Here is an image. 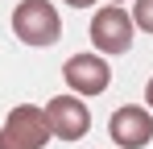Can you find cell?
I'll return each instance as SVG.
<instances>
[{
	"label": "cell",
	"mask_w": 153,
	"mask_h": 149,
	"mask_svg": "<svg viewBox=\"0 0 153 149\" xmlns=\"http://www.w3.org/2000/svg\"><path fill=\"white\" fill-rule=\"evenodd\" d=\"M13 33L25 46H54L62 37V17L50 0H21L13 8Z\"/></svg>",
	"instance_id": "cell-1"
},
{
	"label": "cell",
	"mask_w": 153,
	"mask_h": 149,
	"mask_svg": "<svg viewBox=\"0 0 153 149\" xmlns=\"http://www.w3.org/2000/svg\"><path fill=\"white\" fill-rule=\"evenodd\" d=\"M50 137L54 133H50V120H46V108L17 104L0 128V149H46Z\"/></svg>",
	"instance_id": "cell-2"
},
{
	"label": "cell",
	"mask_w": 153,
	"mask_h": 149,
	"mask_svg": "<svg viewBox=\"0 0 153 149\" xmlns=\"http://www.w3.org/2000/svg\"><path fill=\"white\" fill-rule=\"evenodd\" d=\"M132 33H137V25H132V13H124L120 4H103L95 8V17H91V46L100 50V54H128L132 50Z\"/></svg>",
	"instance_id": "cell-3"
},
{
	"label": "cell",
	"mask_w": 153,
	"mask_h": 149,
	"mask_svg": "<svg viewBox=\"0 0 153 149\" xmlns=\"http://www.w3.org/2000/svg\"><path fill=\"white\" fill-rule=\"evenodd\" d=\"M62 79H66L71 95H79V99L83 95H103L108 79H112V66H108L103 54H75V58H66Z\"/></svg>",
	"instance_id": "cell-4"
},
{
	"label": "cell",
	"mask_w": 153,
	"mask_h": 149,
	"mask_svg": "<svg viewBox=\"0 0 153 149\" xmlns=\"http://www.w3.org/2000/svg\"><path fill=\"white\" fill-rule=\"evenodd\" d=\"M46 120L58 141H83L91 133V112L79 95H54L46 104Z\"/></svg>",
	"instance_id": "cell-5"
},
{
	"label": "cell",
	"mask_w": 153,
	"mask_h": 149,
	"mask_svg": "<svg viewBox=\"0 0 153 149\" xmlns=\"http://www.w3.org/2000/svg\"><path fill=\"white\" fill-rule=\"evenodd\" d=\"M108 133H112L116 149H145L153 141V112L141 104H124V108L112 112Z\"/></svg>",
	"instance_id": "cell-6"
},
{
	"label": "cell",
	"mask_w": 153,
	"mask_h": 149,
	"mask_svg": "<svg viewBox=\"0 0 153 149\" xmlns=\"http://www.w3.org/2000/svg\"><path fill=\"white\" fill-rule=\"evenodd\" d=\"M132 25L145 29V33H153V0H137L132 4Z\"/></svg>",
	"instance_id": "cell-7"
},
{
	"label": "cell",
	"mask_w": 153,
	"mask_h": 149,
	"mask_svg": "<svg viewBox=\"0 0 153 149\" xmlns=\"http://www.w3.org/2000/svg\"><path fill=\"white\" fill-rule=\"evenodd\" d=\"M62 4H71V8H91L95 0H62Z\"/></svg>",
	"instance_id": "cell-8"
},
{
	"label": "cell",
	"mask_w": 153,
	"mask_h": 149,
	"mask_svg": "<svg viewBox=\"0 0 153 149\" xmlns=\"http://www.w3.org/2000/svg\"><path fill=\"white\" fill-rule=\"evenodd\" d=\"M145 99H149V112H153V74H149V83H145Z\"/></svg>",
	"instance_id": "cell-9"
},
{
	"label": "cell",
	"mask_w": 153,
	"mask_h": 149,
	"mask_svg": "<svg viewBox=\"0 0 153 149\" xmlns=\"http://www.w3.org/2000/svg\"><path fill=\"white\" fill-rule=\"evenodd\" d=\"M108 4H120V0H108Z\"/></svg>",
	"instance_id": "cell-10"
}]
</instances>
